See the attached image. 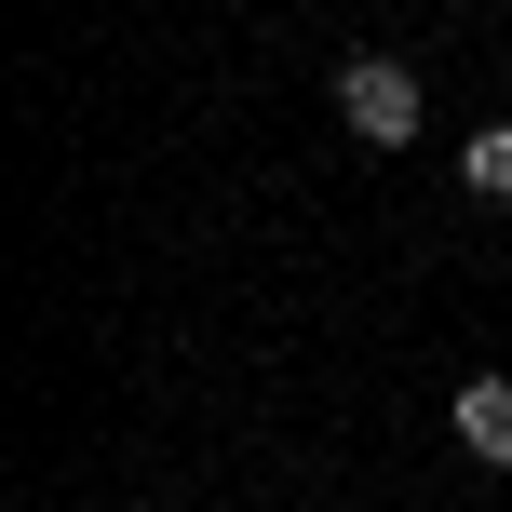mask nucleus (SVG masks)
Returning <instances> with one entry per match:
<instances>
[{
    "label": "nucleus",
    "instance_id": "1",
    "mask_svg": "<svg viewBox=\"0 0 512 512\" xmlns=\"http://www.w3.org/2000/svg\"><path fill=\"white\" fill-rule=\"evenodd\" d=\"M418 108H432V95H418V68H405V54H351V68H337V122H351L364 149H405V135H418Z\"/></svg>",
    "mask_w": 512,
    "mask_h": 512
},
{
    "label": "nucleus",
    "instance_id": "2",
    "mask_svg": "<svg viewBox=\"0 0 512 512\" xmlns=\"http://www.w3.org/2000/svg\"><path fill=\"white\" fill-rule=\"evenodd\" d=\"M445 418H459V445H472L486 472H512V378H459V405H445Z\"/></svg>",
    "mask_w": 512,
    "mask_h": 512
},
{
    "label": "nucleus",
    "instance_id": "3",
    "mask_svg": "<svg viewBox=\"0 0 512 512\" xmlns=\"http://www.w3.org/2000/svg\"><path fill=\"white\" fill-rule=\"evenodd\" d=\"M459 176H472V189H486V203L512 216V122H486V135H472V149H459Z\"/></svg>",
    "mask_w": 512,
    "mask_h": 512
}]
</instances>
